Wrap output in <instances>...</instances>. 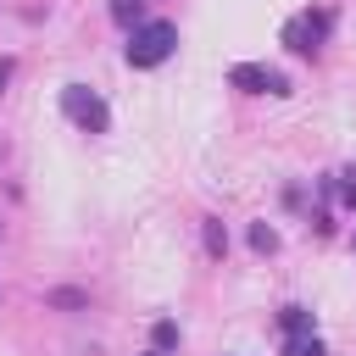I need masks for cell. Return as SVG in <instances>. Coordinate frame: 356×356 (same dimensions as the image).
<instances>
[{"instance_id":"obj_1","label":"cell","mask_w":356,"mask_h":356,"mask_svg":"<svg viewBox=\"0 0 356 356\" xmlns=\"http://www.w3.org/2000/svg\"><path fill=\"white\" fill-rule=\"evenodd\" d=\"M178 44V28L172 22H139L134 39H128V67H161Z\"/></svg>"},{"instance_id":"obj_2","label":"cell","mask_w":356,"mask_h":356,"mask_svg":"<svg viewBox=\"0 0 356 356\" xmlns=\"http://www.w3.org/2000/svg\"><path fill=\"white\" fill-rule=\"evenodd\" d=\"M61 111H67L78 128H89V134H106V122H111L106 100H100L95 89H83V83H67V89H61Z\"/></svg>"},{"instance_id":"obj_3","label":"cell","mask_w":356,"mask_h":356,"mask_svg":"<svg viewBox=\"0 0 356 356\" xmlns=\"http://www.w3.org/2000/svg\"><path fill=\"white\" fill-rule=\"evenodd\" d=\"M323 33H328V11H300V17H289L284 44H289V50H300V56H312V50L323 44Z\"/></svg>"},{"instance_id":"obj_4","label":"cell","mask_w":356,"mask_h":356,"mask_svg":"<svg viewBox=\"0 0 356 356\" xmlns=\"http://www.w3.org/2000/svg\"><path fill=\"white\" fill-rule=\"evenodd\" d=\"M239 89H250V95H284L289 83H284V72H273V67H256V61H239L234 72H228Z\"/></svg>"},{"instance_id":"obj_5","label":"cell","mask_w":356,"mask_h":356,"mask_svg":"<svg viewBox=\"0 0 356 356\" xmlns=\"http://www.w3.org/2000/svg\"><path fill=\"white\" fill-rule=\"evenodd\" d=\"M284 356H328V350H323L317 334H289V339H284Z\"/></svg>"},{"instance_id":"obj_6","label":"cell","mask_w":356,"mask_h":356,"mask_svg":"<svg viewBox=\"0 0 356 356\" xmlns=\"http://www.w3.org/2000/svg\"><path fill=\"white\" fill-rule=\"evenodd\" d=\"M278 323H284V334H312V312L306 306H284Z\"/></svg>"},{"instance_id":"obj_7","label":"cell","mask_w":356,"mask_h":356,"mask_svg":"<svg viewBox=\"0 0 356 356\" xmlns=\"http://www.w3.org/2000/svg\"><path fill=\"white\" fill-rule=\"evenodd\" d=\"M150 339H156V350H172V345H178V323H167V317H161Z\"/></svg>"},{"instance_id":"obj_8","label":"cell","mask_w":356,"mask_h":356,"mask_svg":"<svg viewBox=\"0 0 356 356\" xmlns=\"http://www.w3.org/2000/svg\"><path fill=\"white\" fill-rule=\"evenodd\" d=\"M206 250H211V256H222V250H228V234H222V222H206Z\"/></svg>"},{"instance_id":"obj_9","label":"cell","mask_w":356,"mask_h":356,"mask_svg":"<svg viewBox=\"0 0 356 356\" xmlns=\"http://www.w3.org/2000/svg\"><path fill=\"white\" fill-rule=\"evenodd\" d=\"M111 17H117V22H134V28H139V0H117V6H111Z\"/></svg>"},{"instance_id":"obj_10","label":"cell","mask_w":356,"mask_h":356,"mask_svg":"<svg viewBox=\"0 0 356 356\" xmlns=\"http://www.w3.org/2000/svg\"><path fill=\"white\" fill-rule=\"evenodd\" d=\"M250 245H256V250H273L278 234H273V228H250Z\"/></svg>"},{"instance_id":"obj_11","label":"cell","mask_w":356,"mask_h":356,"mask_svg":"<svg viewBox=\"0 0 356 356\" xmlns=\"http://www.w3.org/2000/svg\"><path fill=\"white\" fill-rule=\"evenodd\" d=\"M50 300H56V306H83V295H78V289H56Z\"/></svg>"},{"instance_id":"obj_12","label":"cell","mask_w":356,"mask_h":356,"mask_svg":"<svg viewBox=\"0 0 356 356\" xmlns=\"http://www.w3.org/2000/svg\"><path fill=\"white\" fill-rule=\"evenodd\" d=\"M345 206H356V172H345Z\"/></svg>"},{"instance_id":"obj_13","label":"cell","mask_w":356,"mask_h":356,"mask_svg":"<svg viewBox=\"0 0 356 356\" xmlns=\"http://www.w3.org/2000/svg\"><path fill=\"white\" fill-rule=\"evenodd\" d=\"M6 78H11V61H0V89H6Z\"/></svg>"},{"instance_id":"obj_14","label":"cell","mask_w":356,"mask_h":356,"mask_svg":"<svg viewBox=\"0 0 356 356\" xmlns=\"http://www.w3.org/2000/svg\"><path fill=\"white\" fill-rule=\"evenodd\" d=\"M145 356H167V350H156V345H150V350H145Z\"/></svg>"}]
</instances>
